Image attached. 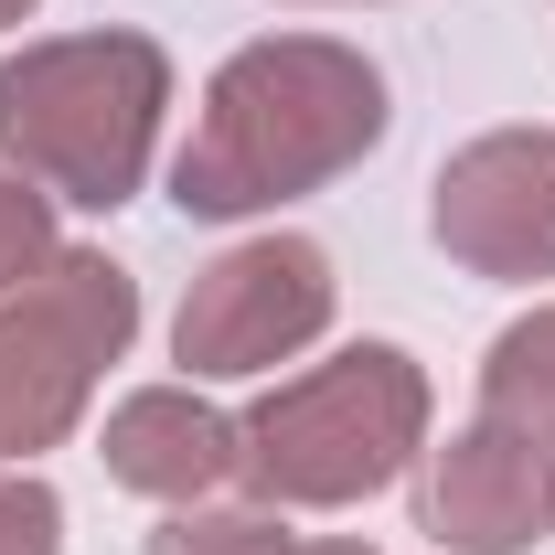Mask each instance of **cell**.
<instances>
[{"mask_svg": "<svg viewBox=\"0 0 555 555\" xmlns=\"http://www.w3.org/2000/svg\"><path fill=\"white\" fill-rule=\"evenodd\" d=\"M385 139V75L332 33H268L193 107V139L171 160V204L224 224V214H268L288 193L343 182L352 160Z\"/></svg>", "mask_w": 555, "mask_h": 555, "instance_id": "6da1fadb", "label": "cell"}, {"mask_svg": "<svg viewBox=\"0 0 555 555\" xmlns=\"http://www.w3.org/2000/svg\"><path fill=\"white\" fill-rule=\"evenodd\" d=\"M171 107V65L150 33H65V43H22L0 65V160L33 193L65 204H129L150 171V139Z\"/></svg>", "mask_w": 555, "mask_h": 555, "instance_id": "7a4b0ae2", "label": "cell"}, {"mask_svg": "<svg viewBox=\"0 0 555 555\" xmlns=\"http://www.w3.org/2000/svg\"><path fill=\"white\" fill-rule=\"evenodd\" d=\"M416 438H427V374L396 343H352L257 396V416H235V481L288 513H343L406 470Z\"/></svg>", "mask_w": 555, "mask_h": 555, "instance_id": "3957f363", "label": "cell"}, {"mask_svg": "<svg viewBox=\"0 0 555 555\" xmlns=\"http://www.w3.org/2000/svg\"><path fill=\"white\" fill-rule=\"evenodd\" d=\"M129 332H139V288L107 257H54L43 278L0 288V460L54 449L86 416L96 374L129 352Z\"/></svg>", "mask_w": 555, "mask_h": 555, "instance_id": "277c9868", "label": "cell"}, {"mask_svg": "<svg viewBox=\"0 0 555 555\" xmlns=\"http://www.w3.org/2000/svg\"><path fill=\"white\" fill-rule=\"evenodd\" d=\"M332 321V257L310 235H257L235 257H214L171 321V352L193 374H268L299 343H321Z\"/></svg>", "mask_w": 555, "mask_h": 555, "instance_id": "5b68a950", "label": "cell"}, {"mask_svg": "<svg viewBox=\"0 0 555 555\" xmlns=\"http://www.w3.org/2000/svg\"><path fill=\"white\" fill-rule=\"evenodd\" d=\"M427 235L470 278H555V129H491L449 150Z\"/></svg>", "mask_w": 555, "mask_h": 555, "instance_id": "8992f818", "label": "cell"}, {"mask_svg": "<svg viewBox=\"0 0 555 555\" xmlns=\"http://www.w3.org/2000/svg\"><path fill=\"white\" fill-rule=\"evenodd\" d=\"M416 524L449 555H524L555 534V449L524 427H460L416 470Z\"/></svg>", "mask_w": 555, "mask_h": 555, "instance_id": "52a82bcc", "label": "cell"}, {"mask_svg": "<svg viewBox=\"0 0 555 555\" xmlns=\"http://www.w3.org/2000/svg\"><path fill=\"white\" fill-rule=\"evenodd\" d=\"M96 460H107V481L150 491V502H204L214 481H235V416L204 406L193 385H139L107 406V438H96Z\"/></svg>", "mask_w": 555, "mask_h": 555, "instance_id": "ba28073f", "label": "cell"}, {"mask_svg": "<svg viewBox=\"0 0 555 555\" xmlns=\"http://www.w3.org/2000/svg\"><path fill=\"white\" fill-rule=\"evenodd\" d=\"M481 416H491V427H524V438H545V449H555V299L491 343V363H481Z\"/></svg>", "mask_w": 555, "mask_h": 555, "instance_id": "9c48e42d", "label": "cell"}, {"mask_svg": "<svg viewBox=\"0 0 555 555\" xmlns=\"http://www.w3.org/2000/svg\"><path fill=\"white\" fill-rule=\"evenodd\" d=\"M150 555H299V545L278 534V513H204V502H182L150 534Z\"/></svg>", "mask_w": 555, "mask_h": 555, "instance_id": "30bf717a", "label": "cell"}, {"mask_svg": "<svg viewBox=\"0 0 555 555\" xmlns=\"http://www.w3.org/2000/svg\"><path fill=\"white\" fill-rule=\"evenodd\" d=\"M43 268H54V214L33 182H0V288H22Z\"/></svg>", "mask_w": 555, "mask_h": 555, "instance_id": "8fae6325", "label": "cell"}, {"mask_svg": "<svg viewBox=\"0 0 555 555\" xmlns=\"http://www.w3.org/2000/svg\"><path fill=\"white\" fill-rule=\"evenodd\" d=\"M65 545V502L33 470H0V555H54Z\"/></svg>", "mask_w": 555, "mask_h": 555, "instance_id": "7c38bea8", "label": "cell"}, {"mask_svg": "<svg viewBox=\"0 0 555 555\" xmlns=\"http://www.w3.org/2000/svg\"><path fill=\"white\" fill-rule=\"evenodd\" d=\"M299 555H374L363 534H332V545H299Z\"/></svg>", "mask_w": 555, "mask_h": 555, "instance_id": "4fadbf2b", "label": "cell"}, {"mask_svg": "<svg viewBox=\"0 0 555 555\" xmlns=\"http://www.w3.org/2000/svg\"><path fill=\"white\" fill-rule=\"evenodd\" d=\"M22 11H33V0H0V22H22Z\"/></svg>", "mask_w": 555, "mask_h": 555, "instance_id": "5bb4252c", "label": "cell"}]
</instances>
